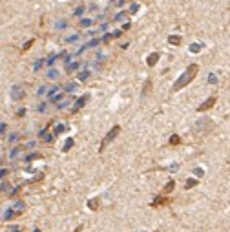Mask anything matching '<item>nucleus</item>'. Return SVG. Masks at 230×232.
Returning <instances> with one entry per match:
<instances>
[{"label":"nucleus","mask_w":230,"mask_h":232,"mask_svg":"<svg viewBox=\"0 0 230 232\" xmlns=\"http://www.w3.org/2000/svg\"><path fill=\"white\" fill-rule=\"evenodd\" d=\"M197 71H199V66H197V64H190L188 68H186V70L181 73V77H179L177 81L174 82L172 90H174V92H179L181 88H185L186 84H190V82L194 81V77L197 75Z\"/></svg>","instance_id":"nucleus-1"},{"label":"nucleus","mask_w":230,"mask_h":232,"mask_svg":"<svg viewBox=\"0 0 230 232\" xmlns=\"http://www.w3.org/2000/svg\"><path fill=\"white\" fill-rule=\"evenodd\" d=\"M119 132H121V126H113V128H112V130H110V132L104 135V139L101 141V148H99V152H102V150H104V148L108 146V145H110L115 137H117V134H119Z\"/></svg>","instance_id":"nucleus-2"},{"label":"nucleus","mask_w":230,"mask_h":232,"mask_svg":"<svg viewBox=\"0 0 230 232\" xmlns=\"http://www.w3.org/2000/svg\"><path fill=\"white\" fill-rule=\"evenodd\" d=\"M88 101H90V95H88V93H84L81 99H77V101H75V106L71 108V113H77V112H79V110L88 103Z\"/></svg>","instance_id":"nucleus-3"},{"label":"nucleus","mask_w":230,"mask_h":232,"mask_svg":"<svg viewBox=\"0 0 230 232\" xmlns=\"http://www.w3.org/2000/svg\"><path fill=\"white\" fill-rule=\"evenodd\" d=\"M24 95H26V92H24L22 86H13V88H11V97H13L15 101H22Z\"/></svg>","instance_id":"nucleus-4"},{"label":"nucleus","mask_w":230,"mask_h":232,"mask_svg":"<svg viewBox=\"0 0 230 232\" xmlns=\"http://www.w3.org/2000/svg\"><path fill=\"white\" fill-rule=\"evenodd\" d=\"M214 104H216V97H210V99H206V101H205L201 106H197V112H205V110L212 108Z\"/></svg>","instance_id":"nucleus-5"},{"label":"nucleus","mask_w":230,"mask_h":232,"mask_svg":"<svg viewBox=\"0 0 230 232\" xmlns=\"http://www.w3.org/2000/svg\"><path fill=\"white\" fill-rule=\"evenodd\" d=\"M90 70H84V71H79V75H77V79L81 81V82H84V81H88V77H90Z\"/></svg>","instance_id":"nucleus-6"},{"label":"nucleus","mask_w":230,"mask_h":232,"mask_svg":"<svg viewBox=\"0 0 230 232\" xmlns=\"http://www.w3.org/2000/svg\"><path fill=\"white\" fill-rule=\"evenodd\" d=\"M166 203H168L166 198H155L152 201V207H161V205H166Z\"/></svg>","instance_id":"nucleus-7"},{"label":"nucleus","mask_w":230,"mask_h":232,"mask_svg":"<svg viewBox=\"0 0 230 232\" xmlns=\"http://www.w3.org/2000/svg\"><path fill=\"white\" fill-rule=\"evenodd\" d=\"M15 216H18V214H17V210H15V208H8V212L4 214V219H8V221H9V219H13Z\"/></svg>","instance_id":"nucleus-8"},{"label":"nucleus","mask_w":230,"mask_h":232,"mask_svg":"<svg viewBox=\"0 0 230 232\" xmlns=\"http://www.w3.org/2000/svg\"><path fill=\"white\" fill-rule=\"evenodd\" d=\"M157 61H159V53H152V55H148V66H154Z\"/></svg>","instance_id":"nucleus-9"},{"label":"nucleus","mask_w":230,"mask_h":232,"mask_svg":"<svg viewBox=\"0 0 230 232\" xmlns=\"http://www.w3.org/2000/svg\"><path fill=\"white\" fill-rule=\"evenodd\" d=\"M168 42L174 44V46H179V44H181V37H177V35H172V37H168Z\"/></svg>","instance_id":"nucleus-10"},{"label":"nucleus","mask_w":230,"mask_h":232,"mask_svg":"<svg viewBox=\"0 0 230 232\" xmlns=\"http://www.w3.org/2000/svg\"><path fill=\"white\" fill-rule=\"evenodd\" d=\"M88 207H90L91 210H97V208H99V201H97V199H91V201H88Z\"/></svg>","instance_id":"nucleus-11"},{"label":"nucleus","mask_w":230,"mask_h":232,"mask_svg":"<svg viewBox=\"0 0 230 232\" xmlns=\"http://www.w3.org/2000/svg\"><path fill=\"white\" fill-rule=\"evenodd\" d=\"M46 77H48V79H57V77H59V71L53 68V70H50V71H48V75H46Z\"/></svg>","instance_id":"nucleus-12"},{"label":"nucleus","mask_w":230,"mask_h":232,"mask_svg":"<svg viewBox=\"0 0 230 232\" xmlns=\"http://www.w3.org/2000/svg\"><path fill=\"white\" fill-rule=\"evenodd\" d=\"M73 146V139H68V141H66V143H64V152H68V150H70V148Z\"/></svg>","instance_id":"nucleus-13"},{"label":"nucleus","mask_w":230,"mask_h":232,"mask_svg":"<svg viewBox=\"0 0 230 232\" xmlns=\"http://www.w3.org/2000/svg\"><path fill=\"white\" fill-rule=\"evenodd\" d=\"M174 187H175V183H174V181H170V183H168L166 187H165V194H168V192H172V190H174Z\"/></svg>","instance_id":"nucleus-14"},{"label":"nucleus","mask_w":230,"mask_h":232,"mask_svg":"<svg viewBox=\"0 0 230 232\" xmlns=\"http://www.w3.org/2000/svg\"><path fill=\"white\" fill-rule=\"evenodd\" d=\"M15 210H17V214H20V212L24 210V203H22V201H20V203H17V205H15Z\"/></svg>","instance_id":"nucleus-15"},{"label":"nucleus","mask_w":230,"mask_h":232,"mask_svg":"<svg viewBox=\"0 0 230 232\" xmlns=\"http://www.w3.org/2000/svg\"><path fill=\"white\" fill-rule=\"evenodd\" d=\"M77 68H79V62H73V64H70V66H68V71L71 73V71H75Z\"/></svg>","instance_id":"nucleus-16"},{"label":"nucleus","mask_w":230,"mask_h":232,"mask_svg":"<svg viewBox=\"0 0 230 232\" xmlns=\"http://www.w3.org/2000/svg\"><path fill=\"white\" fill-rule=\"evenodd\" d=\"M197 185V179H190V181H186V188H192V187H196Z\"/></svg>","instance_id":"nucleus-17"},{"label":"nucleus","mask_w":230,"mask_h":232,"mask_svg":"<svg viewBox=\"0 0 230 232\" xmlns=\"http://www.w3.org/2000/svg\"><path fill=\"white\" fill-rule=\"evenodd\" d=\"M64 130H66V124H59V126L55 128V134H62Z\"/></svg>","instance_id":"nucleus-18"},{"label":"nucleus","mask_w":230,"mask_h":232,"mask_svg":"<svg viewBox=\"0 0 230 232\" xmlns=\"http://www.w3.org/2000/svg\"><path fill=\"white\" fill-rule=\"evenodd\" d=\"M99 42H101V40H99V39H95V40H91V42L88 44L86 48H95V46H99Z\"/></svg>","instance_id":"nucleus-19"},{"label":"nucleus","mask_w":230,"mask_h":232,"mask_svg":"<svg viewBox=\"0 0 230 232\" xmlns=\"http://www.w3.org/2000/svg\"><path fill=\"white\" fill-rule=\"evenodd\" d=\"M42 64H44V61H42V59H40L39 62H37V64H35V66H33V70H35V71H39V70H40V68H42Z\"/></svg>","instance_id":"nucleus-20"},{"label":"nucleus","mask_w":230,"mask_h":232,"mask_svg":"<svg viewBox=\"0 0 230 232\" xmlns=\"http://www.w3.org/2000/svg\"><path fill=\"white\" fill-rule=\"evenodd\" d=\"M199 50H201V44H192V48H190V51H199Z\"/></svg>","instance_id":"nucleus-21"},{"label":"nucleus","mask_w":230,"mask_h":232,"mask_svg":"<svg viewBox=\"0 0 230 232\" xmlns=\"http://www.w3.org/2000/svg\"><path fill=\"white\" fill-rule=\"evenodd\" d=\"M82 13H84V8L81 6V8H77V9H75V17H81Z\"/></svg>","instance_id":"nucleus-22"},{"label":"nucleus","mask_w":230,"mask_h":232,"mask_svg":"<svg viewBox=\"0 0 230 232\" xmlns=\"http://www.w3.org/2000/svg\"><path fill=\"white\" fill-rule=\"evenodd\" d=\"M57 92H59V86H53L51 90H50V93H48V95H50V99H51V95H55Z\"/></svg>","instance_id":"nucleus-23"},{"label":"nucleus","mask_w":230,"mask_h":232,"mask_svg":"<svg viewBox=\"0 0 230 232\" xmlns=\"http://www.w3.org/2000/svg\"><path fill=\"white\" fill-rule=\"evenodd\" d=\"M90 24H91V20H90V18H84V20H81V26H84V28H88Z\"/></svg>","instance_id":"nucleus-24"},{"label":"nucleus","mask_w":230,"mask_h":232,"mask_svg":"<svg viewBox=\"0 0 230 232\" xmlns=\"http://www.w3.org/2000/svg\"><path fill=\"white\" fill-rule=\"evenodd\" d=\"M177 143H179V135H174L170 139V145H177Z\"/></svg>","instance_id":"nucleus-25"},{"label":"nucleus","mask_w":230,"mask_h":232,"mask_svg":"<svg viewBox=\"0 0 230 232\" xmlns=\"http://www.w3.org/2000/svg\"><path fill=\"white\" fill-rule=\"evenodd\" d=\"M75 88H77V82H71V84H68V92H75Z\"/></svg>","instance_id":"nucleus-26"},{"label":"nucleus","mask_w":230,"mask_h":232,"mask_svg":"<svg viewBox=\"0 0 230 232\" xmlns=\"http://www.w3.org/2000/svg\"><path fill=\"white\" fill-rule=\"evenodd\" d=\"M37 157H39V154H31V156L26 157V161H33V159H37Z\"/></svg>","instance_id":"nucleus-27"},{"label":"nucleus","mask_w":230,"mask_h":232,"mask_svg":"<svg viewBox=\"0 0 230 232\" xmlns=\"http://www.w3.org/2000/svg\"><path fill=\"white\" fill-rule=\"evenodd\" d=\"M126 17V13H119V15H117V17H115V20H123V18H124Z\"/></svg>","instance_id":"nucleus-28"},{"label":"nucleus","mask_w":230,"mask_h":232,"mask_svg":"<svg viewBox=\"0 0 230 232\" xmlns=\"http://www.w3.org/2000/svg\"><path fill=\"white\" fill-rule=\"evenodd\" d=\"M121 33H123L121 29H117L115 33H112V37H113V39H117V37H121Z\"/></svg>","instance_id":"nucleus-29"},{"label":"nucleus","mask_w":230,"mask_h":232,"mask_svg":"<svg viewBox=\"0 0 230 232\" xmlns=\"http://www.w3.org/2000/svg\"><path fill=\"white\" fill-rule=\"evenodd\" d=\"M208 82H216V75H214V73H210V77H208Z\"/></svg>","instance_id":"nucleus-30"},{"label":"nucleus","mask_w":230,"mask_h":232,"mask_svg":"<svg viewBox=\"0 0 230 232\" xmlns=\"http://www.w3.org/2000/svg\"><path fill=\"white\" fill-rule=\"evenodd\" d=\"M33 44V40H28V42L24 44V50H29V46Z\"/></svg>","instance_id":"nucleus-31"},{"label":"nucleus","mask_w":230,"mask_h":232,"mask_svg":"<svg viewBox=\"0 0 230 232\" xmlns=\"http://www.w3.org/2000/svg\"><path fill=\"white\" fill-rule=\"evenodd\" d=\"M46 90H48V88H44V86H42V88L39 90V92H37V93H39V95H44V93H46Z\"/></svg>","instance_id":"nucleus-32"},{"label":"nucleus","mask_w":230,"mask_h":232,"mask_svg":"<svg viewBox=\"0 0 230 232\" xmlns=\"http://www.w3.org/2000/svg\"><path fill=\"white\" fill-rule=\"evenodd\" d=\"M39 112H46V103H42V104L39 106Z\"/></svg>","instance_id":"nucleus-33"},{"label":"nucleus","mask_w":230,"mask_h":232,"mask_svg":"<svg viewBox=\"0 0 230 232\" xmlns=\"http://www.w3.org/2000/svg\"><path fill=\"white\" fill-rule=\"evenodd\" d=\"M137 9H139V6H137V4H133V6H132V9H130V11H132V13H135Z\"/></svg>","instance_id":"nucleus-34"},{"label":"nucleus","mask_w":230,"mask_h":232,"mask_svg":"<svg viewBox=\"0 0 230 232\" xmlns=\"http://www.w3.org/2000/svg\"><path fill=\"white\" fill-rule=\"evenodd\" d=\"M9 232H22V230H20V229H11Z\"/></svg>","instance_id":"nucleus-35"}]
</instances>
